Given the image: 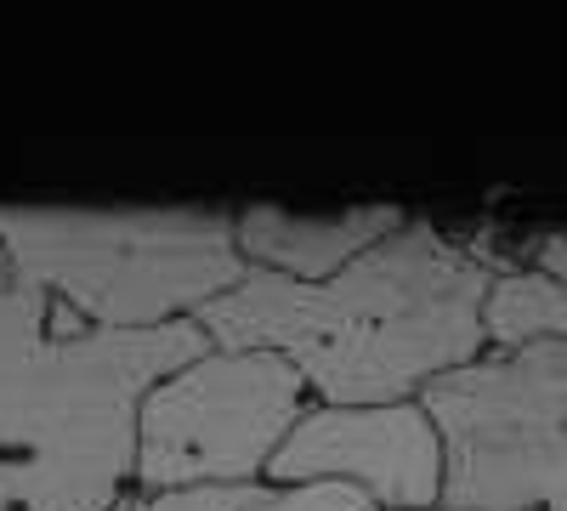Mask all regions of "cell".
<instances>
[{
  "label": "cell",
  "mask_w": 567,
  "mask_h": 511,
  "mask_svg": "<svg viewBox=\"0 0 567 511\" xmlns=\"http://www.w3.org/2000/svg\"><path fill=\"white\" fill-rule=\"evenodd\" d=\"M239 511H381V500L358 483L318 478V483H250Z\"/></svg>",
  "instance_id": "obj_9"
},
{
  "label": "cell",
  "mask_w": 567,
  "mask_h": 511,
  "mask_svg": "<svg viewBox=\"0 0 567 511\" xmlns=\"http://www.w3.org/2000/svg\"><path fill=\"white\" fill-rule=\"evenodd\" d=\"M12 278L103 336L199 318L245 285L239 211H29L0 205Z\"/></svg>",
  "instance_id": "obj_3"
},
{
  "label": "cell",
  "mask_w": 567,
  "mask_h": 511,
  "mask_svg": "<svg viewBox=\"0 0 567 511\" xmlns=\"http://www.w3.org/2000/svg\"><path fill=\"white\" fill-rule=\"evenodd\" d=\"M312 392L278 352L210 347L136 409V494L250 489L290 443Z\"/></svg>",
  "instance_id": "obj_5"
},
{
  "label": "cell",
  "mask_w": 567,
  "mask_h": 511,
  "mask_svg": "<svg viewBox=\"0 0 567 511\" xmlns=\"http://www.w3.org/2000/svg\"><path fill=\"white\" fill-rule=\"evenodd\" d=\"M432 511H443V505H432Z\"/></svg>",
  "instance_id": "obj_12"
},
{
  "label": "cell",
  "mask_w": 567,
  "mask_h": 511,
  "mask_svg": "<svg viewBox=\"0 0 567 511\" xmlns=\"http://www.w3.org/2000/svg\"><path fill=\"white\" fill-rule=\"evenodd\" d=\"M341 478L381 500V511H432L443 505V438L425 403H374L329 409L312 403L290 443L267 467V483H318Z\"/></svg>",
  "instance_id": "obj_6"
},
{
  "label": "cell",
  "mask_w": 567,
  "mask_h": 511,
  "mask_svg": "<svg viewBox=\"0 0 567 511\" xmlns=\"http://www.w3.org/2000/svg\"><path fill=\"white\" fill-rule=\"evenodd\" d=\"M443 438V511H567V347L483 352L420 398Z\"/></svg>",
  "instance_id": "obj_4"
},
{
  "label": "cell",
  "mask_w": 567,
  "mask_h": 511,
  "mask_svg": "<svg viewBox=\"0 0 567 511\" xmlns=\"http://www.w3.org/2000/svg\"><path fill=\"white\" fill-rule=\"evenodd\" d=\"M245 489H182V494H136L125 511H239Z\"/></svg>",
  "instance_id": "obj_10"
},
{
  "label": "cell",
  "mask_w": 567,
  "mask_h": 511,
  "mask_svg": "<svg viewBox=\"0 0 567 511\" xmlns=\"http://www.w3.org/2000/svg\"><path fill=\"white\" fill-rule=\"evenodd\" d=\"M534 267H545L550 278H561V285H567V234H545L534 245Z\"/></svg>",
  "instance_id": "obj_11"
},
{
  "label": "cell",
  "mask_w": 567,
  "mask_h": 511,
  "mask_svg": "<svg viewBox=\"0 0 567 511\" xmlns=\"http://www.w3.org/2000/svg\"><path fill=\"white\" fill-rule=\"evenodd\" d=\"M409 222L398 205H358L336 216H301V211H278V205H245L239 211V251L261 273H284L301 285H323L358 256H369L386 234Z\"/></svg>",
  "instance_id": "obj_7"
},
{
  "label": "cell",
  "mask_w": 567,
  "mask_h": 511,
  "mask_svg": "<svg viewBox=\"0 0 567 511\" xmlns=\"http://www.w3.org/2000/svg\"><path fill=\"white\" fill-rule=\"evenodd\" d=\"M534 341L567 347V285L545 267H499L488 296V352H516Z\"/></svg>",
  "instance_id": "obj_8"
},
{
  "label": "cell",
  "mask_w": 567,
  "mask_h": 511,
  "mask_svg": "<svg viewBox=\"0 0 567 511\" xmlns=\"http://www.w3.org/2000/svg\"><path fill=\"white\" fill-rule=\"evenodd\" d=\"M210 352L194 318L103 336L29 285L0 290V511H125L136 409Z\"/></svg>",
  "instance_id": "obj_2"
},
{
  "label": "cell",
  "mask_w": 567,
  "mask_h": 511,
  "mask_svg": "<svg viewBox=\"0 0 567 511\" xmlns=\"http://www.w3.org/2000/svg\"><path fill=\"white\" fill-rule=\"evenodd\" d=\"M505 262L409 216L369 256L323 285L250 267L194 324L210 347L278 352L301 369L312 403H420L443 376L488 352V296Z\"/></svg>",
  "instance_id": "obj_1"
}]
</instances>
